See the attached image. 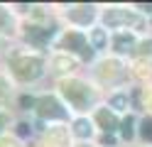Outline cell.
I'll return each mask as SVG.
<instances>
[{"label":"cell","instance_id":"1","mask_svg":"<svg viewBox=\"0 0 152 147\" xmlns=\"http://www.w3.org/2000/svg\"><path fill=\"white\" fill-rule=\"evenodd\" d=\"M15 74L20 76V78H37L39 76V71H42V61L39 59H30V56H17L15 59Z\"/></svg>","mask_w":152,"mask_h":147},{"label":"cell","instance_id":"2","mask_svg":"<svg viewBox=\"0 0 152 147\" xmlns=\"http://www.w3.org/2000/svg\"><path fill=\"white\" fill-rule=\"evenodd\" d=\"M64 93L74 101V105H76V108H83V105L91 101L88 88H86V86H81V83H76V81H74V83H66V86H64Z\"/></svg>","mask_w":152,"mask_h":147},{"label":"cell","instance_id":"3","mask_svg":"<svg viewBox=\"0 0 152 147\" xmlns=\"http://www.w3.org/2000/svg\"><path fill=\"white\" fill-rule=\"evenodd\" d=\"M39 113L44 118H64L66 113L61 110V105L54 101V98H42L39 101Z\"/></svg>","mask_w":152,"mask_h":147},{"label":"cell","instance_id":"4","mask_svg":"<svg viewBox=\"0 0 152 147\" xmlns=\"http://www.w3.org/2000/svg\"><path fill=\"white\" fill-rule=\"evenodd\" d=\"M52 32H54V29H39V27H30V29H27V39H30V42H34L37 47H42V44H44V39H47V37H52Z\"/></svg>","mask_w":152,"mask_h":147},{"label":"cell","instance_id":"5","mask_svg":"<svg viewBox=\"0 0 152 147\" xmlns=\"http://www.w3.org/2000/svg\"><path fill=\"white\" fill-rule=\"evenodd\" d=\"M64 44H66V47H76V52H81L83 56H91V49L86 47V42H83V37H81V34H69Z\"/></svg>","mask_w":152,"mask_h":147},{"label":"cell","instance_id":"6","mask_svg":"<svg viewBox=\"0 0 152 147\" xmlns=\"http://www.w3.org/2000/svg\"><path fill=\"white\" fill-rule=\"evenodd\" d=\"M132 44H135V42H132L130 34H120V37H115V49H118V52H130Z\"/></svg>","mask_w":152,"mask_h":147},{"label":"cell","instance_id":"7","mask_svg":"<svg viewBox=\"0 0 152 147\" xmlns=\"http://www.w3.org/2000/svg\"><path fill=\"white\" fill-rule=\"evenodd\" d=\"M106 20H108L110 25H113V22H137L132 15H123V12H115V10H113V12H108Z\"/></svg>","mask_w":152,"mask_h":147},{"label":"cell","instance_id":"8","mask_svg":"<svg viewBox=\"0 0 152 147\" xmlns=\"http://www.w3.org/2000/svg\"><path fill=\"white\" fill-rule=\"evenodd\" d=\"M98 123L106 127V130H113V127H115V118H113L110 113H106V110H101L98 113Z\"/></svg>","mask_w":152,"mask_h":147},{"label":"cell","instance_id":"9","mask_svg":"<svg viewBox=\"0 0 152 147\" xmlns=\"http://www.w3.org/2000/svg\"><path fill=\"white\" fill-rule=\"evenodd\" d=\"M76 135H91V125L86 123V120H79V123H76Z\"/></svg>","mask_w":152,"mask_h":147},{"label":"cell","instance_id":"10","mask_svg":"<svg viewBox=\"0 0 152 147\" xmlns=\"http://www.w3.org/2000/svg\"><path fill=\"white\" fill-rule=\"evenodd\" d=\"M142 137H145V140H152V120L142 123Z\"/></svg>","mask_w":152,"mask_h":147},{"label":"cell","instance_id":"11","mask_svg":"<svg viewBox=\"0 0 152 147\" xmlns=\"http://www.w3.org/2000/svg\"><path fill=\"white\" fill-rule=\"evenodd\" d=\"M103 42H106V34H103L101 29H96V32H93V44H96V47H101Z\"/></svg>","mask_w":152,"mask_h":147},{"label":"cell","instance_id":"12","mask_svg":"<svg viewBox=\"0 0 152 147\" xmlns=\"http://www.w3.org/2000/svg\"><path fill=\"white\" fill-rule=\"evenodd\" d=\"M7 25H10V17H7V12H5L3 7H0V29L7 27Z\"/></svg>","mask_w":152,"mask_h":147},{"label":"cell","instance_id":"13","mask_svg":"<svg viewBox=\"0 0 152 147\" xmlns=\"http://www.w3.org/2000/svg\"><path fill=\"white\" fill-rule=\"evenodd\" d=\"M123 135H125V137H130V135H132V120H130V118H128L125 123H123Z\"/></svg>","mask_w":152,"mask_h":147},{"label":"cell","instance_id":"14","mask_svg":"<svg viewBox=\"0 0 152 147\" xmlns=\"http://www.w3.org/2000/svg\"><path fill=\"white\" fill-rule=\"evenodd\" d=\"M113 105H115V108H123V105H125V98H123V96H115V98H113Z\"/></svg>","mask_w":152,"mask_h":147},{"label":"cell","instance_id":"15","mask_svg":"<svg viewBox=\"0 0 152 147\" xmlns=\"http://www.w3.org/2000/svg\"><path fill=\"white\" fill-rule=\"evenodd\" d=\"M142 54H152V42H145V44H142Z\"/></svg>","mask_w":152,"mask_h":147},{"label":"cell","instance_id":"16","mask_svg":"<svg viewBox=\"0 0 152 147\" xmlns=\"http://www.w3.org/2000/svg\"><path fill=\"white\" fill-rule=\"evenodd\" d=\"M3 123H5V118H3V115H0V125H3Z\"/></svg>","mask_w":152,"mask_h":147}]
</instances>
